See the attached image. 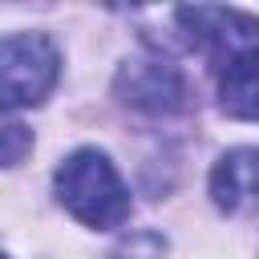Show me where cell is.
<instances>
[{
  "label": "cell",
  "mask_w": 259,
  "mask_h": 259,
  "mask_svg": "<svg viewBox=\"0 0 259 259\" xmlns=\"http://www.w3.org/2000/svg\"><path fill=\"white\" fill-rule=\"evenodd\" d=\"M32 150V134L20 121H0V166H16Z\"/></svg>",
  "instance_id": "8992f818"
},
{
  "label": "cell",
  "mask_w": 259,
  "mask_h": 259,
  "mask_svg": "<svg viewBox=\"0 0 259 259\" xmlns=\"http://www.w3.org/2000/svg\"><path fill=\"white\" fill-rule=\"evenodd\" d=\"M57 198L65 202V210L97 231L121 227L130 214V194L113 170V162L101 150H77L61 162L57 170Z\"/></svg>",
  "instance_id": "6da1fadb"
},
{
  "label": "cell",
  "mask_w": 259,
  "mask_h": 259,
  "mask_svg": "<svg viewBox=\"0 0 259 259\" xmlns=\"http://www.w3.org/2000/svg\"><path fill=\"white\" fill-rule=\"evenodd\" d=\"M117 89L134 109H146V113H174V109L186 105L182 77L166 61H154V57L150 61H130L117 77Z\"/></svg>",
  "instance_id": "3957f363"
},
{
  "label": "cell",
  "mask_w": 259,
  "mask_h": 259,
  "mask_svg": "<svg viewBox=\"0 0 259 259\" xmlns=\"http://www.w3.org/2000/svg\"><path fill=\"white\" fill-rule=\"evenodd\" d=\"M61 57L49 36L16 32L0 40V105H40L57 85Z\"/></svg>",
  "instance_id": "7a4b0ae2"
},
{
  "label": "cell",
  "mask_w": 259,
  "mask_h": 259,
  "mask_svg": "<svg viewBox=\"0 0 259 259\" xmlns=\"http://www.w3.org/2000/svg\"><path fill=\"white\" fill-rule=\"evenodd\" d=\"M210 194L231 214L259 210V150L239 146V150L223 154L214 174H210Z\"/></svg>",
  "instance_id": "277c9868"
},
{
  "label": "cell",
  "mask_w": 259,
  "mask_h": 259,
  "mask_svg": "<svg viewBox=\"0 0 259 259\" xmlns=\"http://www.w3.org/2000/svg\"><path fill=\"white\" fill-rule=\"evenodd\" d=\"M0 259H4V255H0Z\"/></svg>",
  "instance_id": "52a82bcc"
},
{
  "label": "cell",
  "mask_w": 259,
  "mask_h": 259,
  "mask_svg": "<svg viewBox=\"0 0 259 259\" xmlns=\"http://www.w3.org/2000/svg\"><path fill=\"white\" fill-rule=\"evenodd\" d=\"M219 101L231 117L259 121V45L231 53L219 65Z\"/></svg>",
  "instance_id": "5b68a950"
}]
</instances>
